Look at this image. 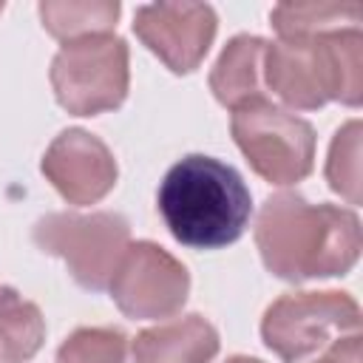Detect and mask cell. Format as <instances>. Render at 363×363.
<instances>
[{
  "label": "cell",
  "instance_id": "6da1fadb",
  "mask_svg": "<svg viewBox=\"0 0 363 363\" xmlns=\"http://www.w3.org/2000/svg\"><path fill=\"white\" fill-rule=\"evenodd\" d=\"M360 218L335 204H309L298 193H275L255 218L264 267L292 284L349 272L360 258Z\"/></svg>",
  "mask_w": 363,
  "mask_h": 363
},
{
  "label": "cell",
  "instance_id": "7a4b0ae2",
  "mask_svg": "<svg viewBox=\"0 0 363 363\" xmlns=\"http://www.w3.org/2000/svg\"><path fill=\"white\" fill-rule=\"evenodd\" d=\"M156 201L170 235L193 250H218L238 241L252 213L241 173L204 153L179 159L164 173Z\"/></svg>",
  "mask_w": 363,
  "mask_h": 363
},
{
  "label": "cell",
  "instance_id": "3957f363",
  "mask_svg": "<svg viewBox=\"0 0 363 363\" xmlns=\"http://www.w3.org/2000/svg\"><path fill=\"white\" fill-rule=\"evenodd\" d=\"M264 82L275 96L298 111H315L326 102L357 108L363 99L360 26L303 40L267 43Z\"/></svg>",
  "mask_w": 363,
  "mask_h": 363
},
{
  "label": "cell",
  "instance_id": "277c9868",
  "mask_svg": "<svg viewBox=\"0 0 363 363\" xmlns=\"http://www.w3.org/2000/svg\"><path fill=\"white\" fill-rule=\"evenodd\" d=\"M34 244L54 258H62L71 278L91 292H102L128 244L130 227L125 216L102 210V213H48L34 224Z\"/></svg>",
  "mask_w": 363,
  "mask_h": 363
},
{
  "label": "cell",
  "instance_id": "5b68a950",
  "mask_svg": "<svg viewBox=\"0 0 363 363\" xmlns=\"http://www.w3.org/2000/svg\"><path fill=\"white\" fill-rule=\"evenodd\" d=\"M233 139L250 167L272 184H295L312 173L315 130L306 119L272 105L267 96L233 111Z\"/></svg>",
  "mask_w": 363,
  "mask_h": 363
},
{
  "label": "cell",
  "instance_id": "8992f818",
  "mask_svg": "<svg viewBox=\"0 0 363 363\" xmlns=\"http://www.w3.org/2000/svg\"><path fill=\"white\" fill-rule=\"evenodd\" d=\"M57 102L74 116L113 111L128 96V43L116 34H96L65 43L51 62Z\"/></svg>",
  "mask_w": 363,
  "mask_h": 363
},
{
  "label": "cell",
  "instance_id": "52a82bcc",
  "mask_svg": "<svg viewBox=\"0 0 363 363\" xmlns=\"http://www.w3.org/2000/svg\"><path fill=\"white\" fill-rule=\"evenodd\" d=\"M360 329V306L352 295L326 292H289L281 295L261 320V337L269 352L284 363H301L323 349L335 335Z\"/></svg>",
  "mask_w": 363,
  "mask_h": 363
},
{
  "label": "cell",
  "instance_id": "ba28073f",
  "mask_svg": "<svg viewBox=\"0 0 363 363\" xmlns=\"http://www.w3.org/2000/svg\"><path fill=\"white\" fill-rule=\"evenodd\" d=\"M111 298L133 320L170 318L190 292V272L153 241L128 244L111 284Z\"/></svg>",
  "mask_w": 363,
  "mask_h": 363
},
{
  "label": "cell",
  "instance_id": "9c48e42d",
  "mask_svg": "<svg viewBox=\"0 0 363 363\" xmlns=\"http://www.w3.org/2000/svg\"><path fill=\"white\" fill-rule=\"evenodd\" d=\"M216 11L207 3H150L133 14L136 37L173 71L199 68L216 37Z\"/></svg>",
  "mask_w": 363,
  "mask_h": 363
},
{
  "label": "cell",
  "instance_id": "30bf717a",
  "mask_svg": "<svg viewBox=\"0 0 363 363\" xmlns=\"http://www.w3.org/2000/svg\"><path fill=\"white\" fill-rule=\"evenodd\" d=\"M43 176L68 204H96L116 184V159L108 145L82 130H62L43 156Z\"/></svg>",
  "mask_w": 363,
  "mask_h": 363
},
{
  "label": "cell",
  "instance_id": "8fae6325",
  "mask_svg": "<svg viewBox=\"0 0 363 363\" xmlns=\"http://www.w3.org/2000/svg\"><path fill=\"white\" fill-rule=\"evenodd\" d=\"M218 352V332L201 315H184L150 326L133 340L136 363H210Z\"/></svg>",
  "mask_w": 363,
  "mask_h": 363
},
{
  "label": "cell",
  "instance_id": "7c38bea8",
  "mask_svg": "<svg viewBox=\"0 0 363 363\" xmlns=\"http://www.w3.org/2000/svg\"><path fill=\"white\" fill-rule=\"evenodd\" d=\"M264 51L267 40L255 34L233 37L210 71V91L224 108H238L264 96Z\"/></svg>",
  "mask_w": 363,
  "mask_h": 363
},
{
  "label": "cell",
  "instance_id": "4fadbf2b",
  "mask_svg": "<svg viewBox=\"0 0 363 363\" xmlns=\"http://www.w3.org/2000/svg\"><path fill=\"white\" fill-rule=\"evenodd\" d=\"M43 28L62 40H85L96 34H111L122 6L116 0H45L37 6Z\"/></svg>",
  "mask_w": 363,
  "mask_h": 363
},
{
  "label": "cell",
  "instance_id": "5bb4252c",
  "mask_svg": "<svg viewBox=\"0 0 363 363\" xmlns=\"http://www.w3.org/2000/svg\"><path fill=\"white\" fill-rule=\"evenodd\" d=\"M45 337V320L37 303L26 301L17 289L0 284V363L31 360Z\"/></svg>",
  "mask_w": 363,
  "mask_h": 363
},
{
  "label": "cell",
  "instance_id": "9a60e30c",
  "mask_svg": "<svg viewBox=\"0 0 363 363\" xmlns=\"http://www.w3.org/2000/svg\"><path fill=\"white\" fill-rule=\"evenodd\" d=\"M360 17V3H281L269 11L272 28L281 40H303L323 31H337L343 23L357 26Z\"/></svg>",
  "mask_w": 363,
  "mask_h": 363
},
{
  "label": "cell",
  "instance_id": "2e32d148",
  "mask_svg": "<svg viewBox=\"0 0 363 363\" xmlns=\"http://www.w3.org/2000/svg\"><path fill=\"white\" fill-rule=\"evenodd\" d=\"M57 363H128V337L113 326H82L62 340Z\"/></svg>",
  "mask_w": 363,
  "mask_h": 363
},
{
  "label": "cell",
  "instance_id": "e0dca14e",
  "mask_svg": "<svg viewBox=\"0 0 363 363\" xmlns=\"http://www.w3.org/2000/svg\"><path fill=\"white\" fill-rule=\"evenodd\" d=\"M326 182L349 204H360V122H346L329 147Z\"/></svg>",
  "mask_w": 363,
  "mask_h": 363
},
{
  "label": "cell",
  "instance_id": "ac0fdd59",
  "mask_svg": "<svg viewBox=\"0 0 363 363\" xmlns=\"http://www.w3.org/2000/svg\"><path fill=\"white\" fill-rule=\"evenodd\" d=\"M360 360H363V343H360V335L352 332L349 337L335 340L329 346V352L323 357H318L315 363H360Z\"/></svg>",
  "mask_w": 363,
  "mask_h": 363
},
{
  "label": "cell",
  "instance_id": "d6986e66",
  "mask_svg": "<svg viewBox=\"0 0 363 363\" xmlns=\"http://www.w3.org/2000/svg\"><path fill=\"white\" fill-rule=\"evenodd\" d=\"M227 363H264V360H258V357H244V354H235V357H230Z\"/></svg>",
  "mask_w": 363,
  "mask_h": 363
},
{
  "label": "cell",
  "instance_id": "ffe728a7",
  "mask_svg": "<svg viewBox=\"0 0 363 363\" xmlns=\"http://www.w3.org/2000/svg\"><path fill=\"white\" fill-rule=\"evenodd\" d=\"M3 9H6V6H3V3H0V14H3Z\"/></svg>",
  "mask_w": 363,
  "mask_h": 363
}]
</instances>
